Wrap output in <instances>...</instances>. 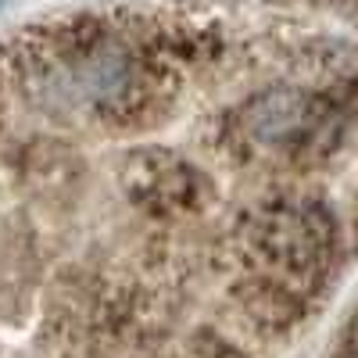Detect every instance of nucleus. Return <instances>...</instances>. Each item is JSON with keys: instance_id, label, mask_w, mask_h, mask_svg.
I'll use <instances>...</instances> for the list:
<instances>
[{"instance_id": "1", "label": "nucleus", "mask_w": 358, "mask_h": 358, "mask_svg": "<svg viewBox=\"0 0 358 358\" xmlns=\"http://www.w3.org/2000/svg\"><path fill=\"white\" fill-rule=\"evenodd\" d=\"M308 111H312V101L305 94H297V90H265V94L248 101L244 122L258 143L283 147L301 136V129L308 126Z\"/></svg>"}, {"instance_id": "2", "label": "nucleus", "mask_w": 358, "mask_h": 358, "mask_svg": "<svg viewBox=\"0 0 358 358\" xmlns=\"http://www.w3.org/2000/svg\"><path fill=\"white\" fill-rule=\"evenodd\" d=\"M4 4H8V0H0V8H4Z\"/></svg>"}]
</instances>
